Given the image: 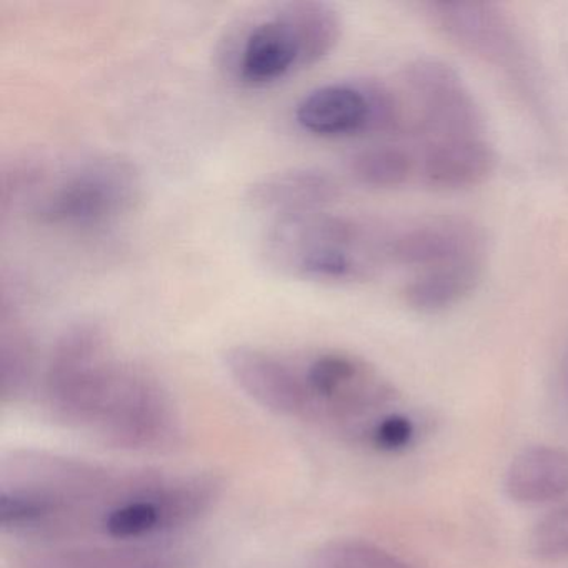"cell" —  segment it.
I'll use <instances>...</instances> for the list:
<instances>
[{"label":"cell","instance_id":"obj_2","mask_svg":"<svg viewBox=\"0 0 568 568\" xmlns=\"http://www.w3.org/2000/svg\"><path fill=\"white\" fill-rule=\"evenodd\" d=\"M392 229L318 211L274 219L262 235L265 264L285 277L325 285L371 281L388 264Z\"/></svg>","mask_w":568,"mask_h":568},{"label":"cell","instance_id":"obj_15","mask_svg":"<svg viewBox=\"0 0 568 568\" xmlns=\"http://www.w3.org/2000/svg\"><path fill=\"white\" fill-rule=\"evenodd\" d=\"M34 368V344L21 315L8 298L0 314V397L4 404L24 395Z\"/></svg>","mask_w":568,"mask_h":568},{"label":"cell","instance_id":"obj_18","mask_svg":"<svg viewBox=\"0 0 568 568\" xmlns=\"http://www.w3.org/2000/svg\"><path fill=\"white\" fill-rule=\"evenodd\" d=\"M528 550L537 560L548 564L568 560V504L554 508L535 524Z\"/></svg>","mask_w":568,"mask_h":568},{"label":"cell","instance_id":"obj_12","mask_svg":"<svg viewBox=\"0 0 568 568\" xmlns=\"http://www.w3.org/2000/svg\"><path fill=\"white\" fill-rule=\"evenodd\" d=\"M418 178L435 191H464L488 181L497 169V152L485 138L424 142Z\"/></svg>","mask_w":568,"mask_h":568},{"label":"cell","instance_id":"obj_13","mask_svg":"<svg viewBox=\"0 0 568 568\" xmlns=\"http://www.w3.org/2000/svg\"><path fill=\"white\" fill-rule=\"evenodd\" d=\"M504 487L515 504L561 500L568 495V452L551 445L525 448L508 465Z\"/></svg>","mask_w":568,"mask_h":568},{"label":"cell","instance_id":"obj_10","mask_svg":"<svg viewBox=\"0 0 568 568\" xmlns=\"http://www.w3.org/2000/svg\"><path fill=\"white\" fill-rule=\"evenodd\" d=\"M11 568H185V555L158 541L29 544L16 551Z\"/></svg>","mask_w":568,"mask_h":568},{"label":"cell","instance_id":"obj_9","mask_svg":"<svg viewBox=\"0 0 568 568\" xmlns=\"http://www.w3.org/2000/svg\"><path fill=\"white\" fill-rule=\"evenodd\" d=\"M487 252L484 227L464 215H435L392 229L387 247L388 264L414 274L487 262Z\"/></svg>","mask_w":568,"mask_h":568},{"label":"cell","instance_id":"obj_7","mask_svg":"<svg viewBox=\"0 0 568 568\" xmlns=\"http://www.w3.org/2000/svg\"><path fill=\"white\" fill-rule=\"evenodd\" d=\"M410 131L424 142L485 138L480 105L447 62L418 58L402 74Z\"/></svg>","mask_w":568,"mask_h":568},{"label":"cell","instance_id":"obj_5","mask_svg":"<svg viewBox=\"0 0 568 568\" xmlns=\"http://www.w3.org/2000/svg\"><path fill=\"white\" fill-rule=\"evenodd\" d=\"M142 175L124 155H98L55 175L49 171L29 209L39 224L55 229H95L134 211L142 197Z\"/></svg>","mask_w":568,"mask_h":568},{"label":"cell","instance_id":"obj_14","mask_svg":"<svg viewBox=\"0 0 568 568\" xmlns=\"http://www.w3.org/2000/svg\"><path fill=\"white\" fill-rule=\"evenodd\" d=\"M485 274V262L455 265L420 272L402 288V298L412 311L420 314H438L457 307L470 297Z\"/></svg>","mask_w":568,"mask_h":568},{"label":"cell","instance_id":"obj_17","mask_svg":"<svg viewBox=\"0 0 568 568\" xmlns=\"http://www.w3.org/2000/svg\"><path fill=\"white\" fill-rule=\"evenodd\" d=\"M311 568H415L404 558L374 541L344 538L324 545L312 558Z\"/></svg>","mask_w":568,"mask_h":568},{"label":"cell","instance_id":"obj_6","mask_svg":"<svg viewBox=\"0 0 568 568\" xmlns=\"http://www.w3.org/2000/svg\"><path fill=\"white\" fill-rule=\"evenodd\" d=\"M295 122L322 139L410 131L405 101L375 81L334 82L314 89L295 105Z\"/></svg>","mask_w":568,"mask_h":568},{"label":"cell","instance_id":"obj_8","mask_svg":"<svg viewBox=\"0 0 568 568\" xmlns=\"http://www.w3.org/2000/svg\"><path fill=\"white\" fill-rule=\"evenodd\" d=\"M422 8L452 42L515 81H528L524 44L504 9L488 2H428Z\"/></svg>","mask_w":568,"mask_h":568},{"label":"cell","instance_id":"obj_4","mask_svg":"<svg viewBox=\"0 0 568 568\" xmlns=\"http://www.w3.org/2000/svg\"><path fill=\"white\" fill-rule=\"evenodd\" d=\"M294 361L301 382L297 422L372 447L382 422L398 412L394 385L348 352H311Z\"/></svg>","mask_w":568,"mask_h":568},{"label":"cell","instance_id":"obj_1","mask_svg":"<svg viewBox=\"0 0 568 568\" xmlns=\"http://www.w3.org/2000/svg\"><path fill=\"white\" fill-rule=\"evenodd\" d=\"M44 397L59 420L112 447L168 450L182 435L168 387L148 368L118 357L94 322L72 325L55 342Z\"/></svg>","mask_w":568,"mask_h":568},{"label":"cell","instance_id":"obj_3","mask_svg":"<svg viewBox=\"0 0 568 568\" xmlns=\"http://www.w3.org/2000/svg\"><path fill=\"white\" fill-rule=\"evenodd\" d=\"M342 38V19L325 2L272 6L227 36L224 65L248 88H267L324 61Z\"/></svg>","mask_w":568,"mask_h":568},{"label":"cell","instance_id":"obj_16","mask_svg":"<svg viewBox=\"0 0 568 568\" xmlns=\"http://www.w3.org/2000/svg\"><path fill=\"white\" fill-rule=\"evenodd\" d=\"M348 172L358 184L371 189H398L418 175V158L397 144L367 145L348 159Z\"/></svg>","mask_w":568,"mask_h":568},{"label":"cell","instance_id":"obj_11","mask_svg":"<svg viewBox=\"0 0 568 568\" xmlns=\"http://www.w3.org/2000/svg\"><path fill=\"white\" fill-rule=\"evenodd\" d=\"M338 195L341 184L324 169L291 168L255 181L245 192V202L254 211L281 219L325 211Z\"/></svg>","mask_w":568,"mask_h":568},{"label":"cell","instance_id":"obj_19","mask_svg":"<svg viewBox=\"0 0 568 568\" xmlns=\"http://www.w3.org/2000/svg\"><path fill=\"white\" fill-rule=\"evenodd\" d=\"M417 428L414 420L404 412H395L394 415L382 422L378 430L375 432L372 448L381 452H400L414 442Z\"/></svg>","mask_w":568,"mask_h":568}]
</instances>
